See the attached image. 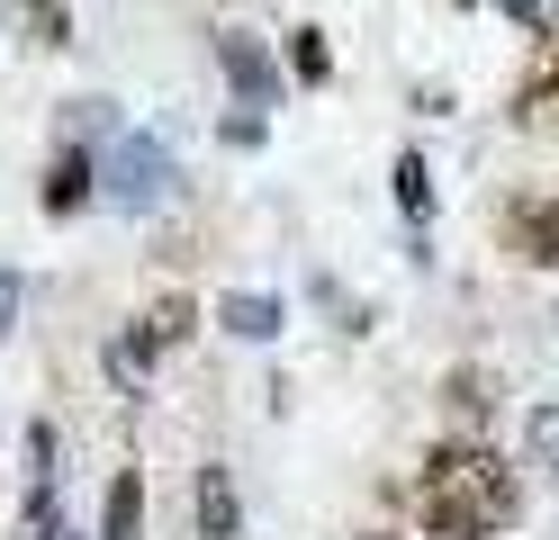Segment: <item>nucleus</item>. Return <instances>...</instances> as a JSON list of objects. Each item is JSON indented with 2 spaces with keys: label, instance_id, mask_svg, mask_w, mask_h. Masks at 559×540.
<instances>
[{
  "label": "nucleus",
  "instance_id": "f257e3e1",
  "mask_svg": "<svg viewBox=\"0 0 559 540\" xmlns=\"http://www.w3.org/2000/svg\"><path fill=\"white\" fill-rule=\"evenodd\" d=\"M514 514H523L514 468L487 442H469V432L442 442L425 459V478H415V523H425V540H497Z\"/></svg>",
  "mask_w": 559,
  "mask_h": 540
},
{
  "label": "nucleus",
  "instance_id": "f03ea898",
  "mask_svg": "<svg viewBox=\"0 0 559 540\" xmlns=\"http://www.w3.org/2000/svg\"><path fill=\"white\" fill-rule=\"evenodd\" d=\"M171 180H181V163H171L154 135H127L118 154H109V199H118V207H163Z\"/></svg>",
  "mask_w": 559,
  "mask_h": 540
},
{
  "label": "nucleus",
  "instance_id": "7ed1b4c3",
  "mask_svg": "<svg viewBox=\"0 0 559 540\" xmlns=\"http://www.w3.org/2000/svg\"><path fill=\"white\" fill-rule=\"evenodd\" d=\"M19 540H73L63 495H55V423H27V514H19Z\"/></svg>",
  "mask_w": 559,
  "mask_h": 540
},
{
  "label": "nucleus",
  "instance_id": "20e7f679",
  "mask_svg": "<svg viewBox=\"0 0 559 540\" xmlns=\"http://www.w3.org/2000/svg\"><path fill=\"white\" fill-rule=\"evenodd\" d=\"M497 235H506V252H514V262H533V271H559V199H542V190L506 199Z\"/></svg>",
  "mask_w": 559,
  "mask_h": 540
},
{
  "label": "nucleus",
  "instance_id": "39448f33",
  "mask_svg": "<svg viewBox=\"0 0 559 540\" xmlns=\"http://www.w3.org/2000/svg\"><path fill=\"white\" fill-rule=\"evenodd\" d=\"M514 127L523 135H559V36L550 27H542L533 63H523V82H514Z\"/></svg>",
  "mask_w": 559,
  "mask_h": 540
},
{
  "label": "nucleus",
  "instance_id": "423d86ee",
  "mask_svg": "<svg viewBox=\"0 0 559 540\" xmlns=\"http://www.w3.org/2000/svg\"><path fill=\"white\" fill-rule=\"evenodd\" d=\"M217 63H226V82L243 91V108H271V99H280V72H271V55H262L243 27H226V36H217Z\"/></svg>",
  "mask_w": 559,
  "mask_h": 540
},
{
  "label": "nucleus",
  "instance_id": "0eeeda50",
  "mask_svg": "<svg viewBox=\"0 0 559 540\" xmlns=\"http://www.w3.org/2000/svg\"><path fill=\"white\" fill-rule=\"evenodd\" d=\"M190 334H199V307H190V298H154L145 315H135V324H127V343H135V351H145V360H154V351H181Z\"/></svg>",
  "mask_w": 559,
  "mask_h": 540
},
{
  "label": "nucleus",
  "instance_id": "6e6552de",
  "mask_svg": "<svg viewBox=\"0 0 559 540\" xmlns=\"http://www.w3.org/2000/svg\"><path fill=\"white\" fill-rule=\"evenodd\" d=\"M199 540H243V504L226 468H199Z\"/></svg>",
  "mask_w": 559,
  "mask_h": 540
},
{
  "label": "nucleus",
  "instance_id": "1a4fd4ad",
  "mask_svg": "<svg viewBox=\"0 0 559 540\" xmlns=\"http://www.w3.org/2000/svg\"><path fill=\"white\" fill-rule=\"evenodd\" d=\"M99 540H145V478L118 468L109 478V504H99Z\"/></svg>",
  "mask_w": 559,
  "mask_h": 540
},
{
  "label": "nucleus",
  "instance_id": "9d476101",
  "mask_svg": "<svg viewBox=\"0 0 559 540\" xmlns=\"http://www.w3.org/2000/svg\"><path fill=\"white\" fill-rule=\"evenodd\" d=\"M91 180H99L91 154H82V144H63V154L46 163V216H73V207L91 199Z\"/></svg>",
  "mask_w": 559,
  "mask_h": 540
},
{
  "label": "nucleus",
  "instance_id": "9b49d317",
  "mask_svg": "<svg viewBox=\"0 0 559 540\" xmlns=\"http://www.w3.org/2000/svg\"><path fill=\"white\" fill-rule=\"evenodd\" d=\"M442 406L461 415V423H469V442H478V423L497 415V379H487V370H451V379H442Z\"/></svg>",
  "mask_w": 559,
  "mask_h": 540
},
{
  "label": "nucleus",
  "instance_id": "f8f14e48",
  "mask_svg": "<svg viewBox=\"0 0 559 540\" xmlns=\"http://www.w3.org/2000/svg\"><path fill=\"white\" fill-rule=\"evenodd\" d=\"M217 324H226V334H243V343H271V334H280V298L243 288V298H226V307H217Z\"/></svg>",
  "mask_w": 559,
  "mask_h": 540
},
{
  "label": "nucleus",
  "instance_id": "ddd939ff",
  "mask_svg": "<svg viewBox=\"0 0 559 540\" xmlns=\"http://www.w3.org/2000/svg\"><path fill=\"white\" fill-rule=\"evenodd\" d=\"M397 207L415 216V226L433 216V171H425V154H397Z\"/></svg>",
  "mask_w": 559,
  "mask_h": 540
},
{
  "label": "nucleus",
  "instance_id": "4468645a",
  "mask_svg": "<svg viewBox=\"0 0 559 540\" xmlns=\"http://www.w3.org/2000/svg\"><path fill=\"white\" fill-rule=\"evenodd\" d=\"M19 27L37 36V46H73V19H63V0H19Z\"/></svg>",
  "mask_w": 559,
  "mask_h": 540
},
{
  "label": "nucleus",
  "instance_id": "2eb2a0df",
  "mask_svg": "<svg viewBox=\"0 0 559 540\" xmlns=\"http://www.w3.org/2000/svg\"><path fill=\"white\" fill-rule=\"evenodd\" d=\"M289 72H298V82H325V72H334L325 27H298V36H289Z\"/></svg>",
  "mask_w": 559,
  "mask_h": 540
},
{
  "label": "nucleus",
  "instance_id": "dca6fc26",
  "mask_svg": "<svg viewBox=\"0 0 559 540\" xmlns=\"http://www.w3.org/2000/svg\"><path fill=\"white\" fill-rule=\"evenodd\" d=\"M109 379H118V387H127V396H145V351H135V343H127V334H118V343H109Z\"/></svg>",
  "mask_w": 559,
  "mask_h": 540
},
{
  "label": "nucleus",
  "instance_id": "f3484780",
  "mask_svg": "<svg viewBox=\"0 0 559 540\" xmlns=\"http://www.w3.org/2000/svg\"><path fill=\"white\" fill-rule=\"evenodd\" d=\"M533 451L559 468V406H542V415H533Z\"/></svg>",
  "mask_w": 559,
  "mask_h": 540
},
{
  "label": "nucleus",
  "instance_id": "a211bd4d",
  "mask_svg": "<svg viewBox=\"0 0 559 540\" xmlns=\"http://www.w3.org/2000/svg\"><path fill=\"white\" fill-rule=\"evenodd\" d=\"M10 315H19V271H0V334H10Z\"/></svg>",
  "mask_w": 559,
  "mask_h": 540
},
{
  "label": "nucleus",
  "instance_id": "6ab92c4d",
  "mask_svg": "<svg viewBox=\"0 0 559 540\" xmlns=\"http://www.w3.org/2000/svg\"><path fill=\"white\" fill-rule=\"evenodd\" d=\"M506 10H514L523 27H542V0H506Z\"/></svg>",
  "mask_w": 559,
  "mask_h": 540
},
{
  "label": "nucleus",
  "instance_id": "aec40b11",
  "mask_svg": "<svg viewBox=\"0 0 559 540\" xmlns=\"http://www.w3.org/2000/svg\"><path fill=\"white\" fill-rule=\"evenodd\" d=\"M370 540H397V531H370Z\"/></svg>",
  "mask_w": 559,
  "mask_h": 540
}]
</instances>
